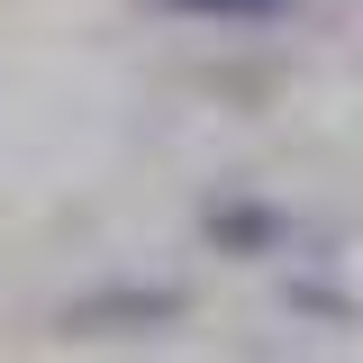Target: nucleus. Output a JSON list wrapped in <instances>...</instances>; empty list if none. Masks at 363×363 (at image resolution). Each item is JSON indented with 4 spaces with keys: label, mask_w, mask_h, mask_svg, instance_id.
I'll return each mask as SVG.
<instances>
[{
    "label": "nucleus",
    "mask_w": 363,
    "mask_h": 363,
    "mask_svg": "<svg viewBox=\"0 0 363 363\" xmlns=\"http://www.w3.org/2000/svg\"><path fill=\"white\" fill-rule=\"evenodd\" d=\"M173 9H218V18H245V9H272V0H173Z\"/></svg>",
    "instance_id": "obj_2"
},
{
    "label": "nucleus",
    "mask_w": 363,
    "mask_h": 363,
    "mask_svg": "<svg viewBox=\"0 0 363 363\" xmlns=\"http://www.w3.org/2000/svg\"><path fill=\"white\" fill-rule=\"evenodd\" d=\"M281 236H291L281 209H209V245H245L255 255V245H281Z\"/></svg>",
    "instance_id": "obj_1"
}]
</instances>
